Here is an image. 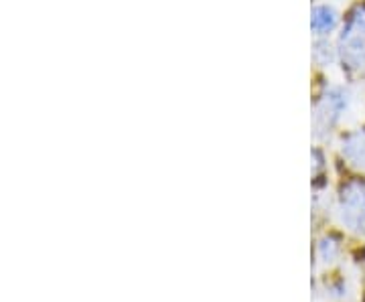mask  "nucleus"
I'll return each mask as SVG.
<instances>
[{
    "instance_id": "0eeeda50",
    "label": "nucleus",
    "mask_w": 365,
    "mask_h": 302,
    "mask_svg": "<svg viewBox=\"0 0 365 302\" xmlns=\"http://www.w3.org/2000/svg\"><path fill=\"white\" fill-rule=\"evenodd\" d=\"M339 254V244L333 239V237H325V239H321V244H319V256L325 260V262H331V260H335V256Z\"/></svg>"
},
{
    "instance_id": "20e7f679",
    "label": "nucleus",
    "mask_w": 365,
    "mask_h": 302,
    "mask_svg": "<svg viewBox=\"0 0 365 302\" xmlns=\"http://www.w3.org/2000/svg\"><path fill=\"white\" fill-rule=\"evenodd\" d=\"M339 25V13L329 4H317L311 13V31L317 37L325 39Z\"/></svg>"
},
{
    "instance_id": "f03ea898",
    "label": "nucleus",
    "mask_w": 365,
    "mask_h": 302,
    "mask_svg": "<svg viewBox=\"0 0 365 302\" xmlns=\"http://www.w3.org/2000/svg\"><path fill=\"white\" fill-rule=\"evenodd\" d=\"M339 217L345 227L365 236V179H349L341 184Z\"/></svg>"
},
{
    "instance_id": "39448f33",
    "label": "nucleus",
    "mask_w": 365,
    "mask_h": 302,
    "mask_svg": "<svg viewBox=\"0 0 365 302\" xmlns=\"http://www.w3.org/2000/svg\"><path fill=\"white\" fill-rule=\"evenodd\" d=\"M343 155L345 158L355 165L365 169V134L364 132H351L343 138Z\"/></svg>"
},
{
    "instance_id": "423d86ee",
    "label": "nucleus",
    "mask_w": 365,
    "mask_h": 302,
    "mask_svg": "<svg viewBox=\"0 0 365 302\" xmlns=\"http://www.w3.org/2000/svg\"><path fill=\"white\" fill-rule=\"evenodd\" d=\"M335 55H337V51H333V47H331L325 39L319 41V47L314 49V59H317L321 66L333 63V61H335Z\"/></svg>"
},
{
    "instance_id": "7ed1b4c3",
    "label": "nucleus",
    "mask_w": 365,
    "mask_h": 302,
    "mask_svg": "<svg viewBox=\"0 0 365 302\" xmlns=\"http://www.w3.org/2000/svg\"><path fill=\"white\" fill-rule=\"evenodd\" d=\"M349 105V93L343 88H331L327 90L314 108V130L317 134H327L331 128L337 124L341 114L347 110Z\"/></svg>"
},
{
    "instance_id": "f257e3e1",
    "label": "nucleus",
    "mask_w": 365,
    "mask_h": 302,
    "mask_svg": "<svg viewBox=\"0 0 365 302\" xmlns=\"http://www.w3.org/2000/svg\"><path fill=\"white\" fill-rule=\"evenodd\" d=\"M337 57L347 73H359L365 69V2H357L347 14L341 28Z\"/></svg>"
}]
</instances>
